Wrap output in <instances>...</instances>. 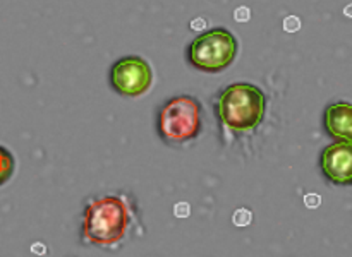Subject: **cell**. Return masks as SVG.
Instances as JSON below:
<instances>
[{
    "label": "cell",
    "instance_id": "1",
    "mask_svg": "<svg viewBox=\"0 0 352 257\" xmlns=\"http://www.w3.org/2000/svg\"><path fill=\"white\" fill-rule=\"evenodd\" d=\"M136 221L134 204L127 195H100L88 202L82 215L81 238L88 245L113 249L129 235Z\"/></svg>",
    "mask_w": 352,
    "mask_h": 257
},
{
    "label": "cell",
    "instance_id": "5",
    "mask_svg": "<svg viewBox=\"0 0 352 257\" xmlns=\"http://www.w3.org/2000/svg\"><path fill=\"white\" fill-rule=\"evenodd\" d=\"M153 71L144 58L127 55L119 58L110 69V84L122 96H141L151 88Z\"/></svg>",
    "mask_w": 352,
    "mask_h": 257
},
{
    "label": "cell",
    "instance_id": "12",
    "mask_svg": "<svg viewBox=\"0 0 352 257\" xmlns=\"http://www.w3.org/2000/svg\"><path fill=\"white\" fill-rule=\"evenodd\" d=\"M305 204L308 206L309 209H315L322 204V197L318 194H306L305 195Z\"/></svg>",
    "mask_w": 352,
    "mask_h": 257
},
{
    "label": "cell",
    "instance_id": "9",
    "mask_svg": "<svg viewBox=\"0 0 352 257\" xmlns=\"http://www.w3.org/2000/svg\"><path fill=\"white\" fill-rule=\"evenodd\" d=\"M299 27H301V19H299V17L296 16L285 17L284 29L287 31V33H296V31H299Z\"/></svg>",
    "mask_w": 352,
    "mask_h": 257
},
{
    "label": "cell",
    "instance_id": "2",
    "mask_svg": "<svg viewBox=\"0 0 352 257\" xmlns=\"http://www.w3.org/2000/svg\"><path fill=\"white\" fill-rule=\"evenodd\" d=\"M267 108L263 89L250 82H236L220 93L215 112L226 129L234 134H251L261 125Z\"/></svg>",
    "mask_w": 352,
    "mask_h": 257
},
{
    "label": "cell",
    "instance_id": "13",
    "mask_svg": "<svg viewBox=\"0 0 352 257\" xmlns=\"http://www.w3.org/2000/svg\"><path fill=\"white\" fill-rule=\"evenodd\" d=\"M31 252L36 254V256H43V254H47V247L41 242H34L33 245H31Z\"/></svg>",
    "mask_w": 352,
    "mask_h": 257
},
{
    "label": "cell",
    "instance_id": "6",
    "mask_svg": "<svg viewBox=\"0 0 352 257\" xmlns=\"http://www.w3.org/2000/svg\"><path fill=\"white\" fill-rule=\"evenodd\" d=\"M320 168L333 185H352V143L337 140L327 146L320 156Z\"/></svg>",
    "mask_w": 352,
    "mask_h": 257
},
{
    "label": "cell",
    "instance_id": "8",
    "mask_svg": "<svg viewBox=\"0 0 352 257\" xmlns=\"http://www.w3.org/2000/svg\"><path fill=\"white\" fill-rule=\"evenodd\" d=\"M251 221H253V212L246 208H239L237 211H234L232 215V223L239 228H244V226H250Z\"/></svg>",
    "mask_w": 352,
    "mask_h": 257
},
{
    "label": "cell",
    "instance_id": "15",
    "mask_svg": "<svg viewBox=\"0 0 352 257\" xmlns=\"http://www.w3.org/2000/svg\"><path fill=\"white\" fill-rule=\"evenodd\" d=\"M203 26H205V21H203V19H196L195 23H191L192 29H201Z\"/></svg>",
    "mask_w": 352,
    "mask_h": 257
},
{
    "label": "cell",
    "instance_id": "11",
    "mask_svg": "<svg viewBox=\"0 0 352 257\" xmlns=\"http://www.w3.org/2000/svg\"><path fill=\"white\" fill-rule=\"evenodd\" d=\"M189 212H191V206L188 202H179V204L174 206V215L177 218H188Z\"/></svg>",
    "mask_w": 352,
    "mask_h": 257
},
{
    "label": "cell",
    "instance_id": "10",
    "mask_svg": "<svg viewBox=\"0 0 352 257\" xmlns=\"http://www.w3.org/2000/svg\"><path fill=\"white\" fill-rule=\"evenodd\" d=\"M250 17H251V9L246 5H241L239 9L234 12V19H236L237 23H248V21H250Z\"/></svg>",
    "mask_w": 352,
    "mask_h": 257
},
{
    "label": "cell",
    "instance_id": "7",
    "mask_svg": "<svg viewBox=\"0 0 352 257\" xmlns=\"http://www.w3.org/2000/svg\"><path fill=\"white\" fill-rule=\"evenodd\" d=\"M323 125L333 139L352 143V103L337 101L327 106Z\"/></svg>",
    "mask_w": 352,
    "mask_h": 257
},
{
    "label": "cell",
    "instance_id": "16",
    "mask_svg": "<svg viewBox=\"0 0 352 257\" xmlns=\"http://www.w3.org/2000/svg\"><path fill=\"white\" fill-rule=\"evenodd\" d=\"M344 14H346V16L352 17V3H351V5H347L346 9H344Z\"/></svg>",
    "mask_w": 352,
    "mask_h": 257
},
{
    "label": "cell",
    "instance_id": "3",
    "mask_svg": "<svg viewBox=\"0 0 352 257\" xmlns=\"http://www.w3.org/2000/svg\"><path fill=\"white\" fill-rule=\"evenodd\" d=\"M158 136L170 146H181L201 132V105L195 96L179 95L162 105L157 119Z\"/></svg>",
    "mask_w": 352,
    "mask_h": 257
},
{
    "label": "cell",
    "instance_id": "14",
    "mask_svg": "<svg viewBox=\"0 0 352 257\" xmlns=\"http://www.w3.org/2000/svg\"><path fill=\"white\" fill-rule=\"evenodd\" d=\"M2 153H3V156H6V171H3L2 182H6L7 177H9V170H7V167H9V163H7V161H9V153H7L6 149H2Z\"/></svg>",
    "mask_w": 352,
    "mask_h": 257
},
{
    "label": "cell",
    "instance_id": "4",
    "mask_svg": "<svg viewBox=\"0 0 352 257\" xmlns=\"http://www.w3.org/2000/svg\"><path fill=\"white\" fill-rule=\"evenodd\" d=\"M237 38L226 27H212L198 34L186 50L188 62L201 72H217L229 67L237 57Z\"/></svg>",
    "mask_w": 352,
    "mask_h": 257
}]
</instances>
